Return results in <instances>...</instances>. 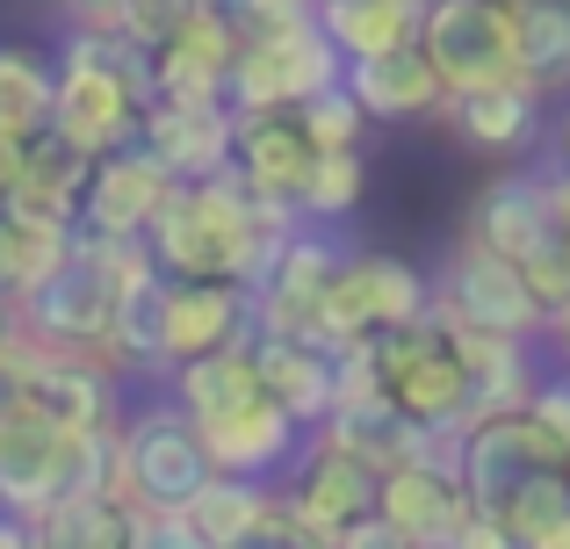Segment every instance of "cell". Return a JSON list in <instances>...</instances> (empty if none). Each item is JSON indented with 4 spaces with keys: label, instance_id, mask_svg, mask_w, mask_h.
<instances>
[{
    "label": "cell",
    "instance_id": "obj_31",
    "mask_svg": "<svg viewBox=\"0 0 570 549\" xmlns=\"http://www.w3.org/2000/svg\"><path fill=\"white\" fill-rule=\"evenodd\" d=\"M513 51L534 95H570V0H513Z\"/></svg>",
    "mask_w": 570,
    "mask_h": 549
},
{
    "label": "cell",
    "instance_id": "obj_26",
    "mask_svg": "<svg viewBox=\"0 0 570 549\" xmlns=\"http://www.w3.org/2000/svg\"><path fill=\"white\" fill-rule=\"evenodd\" d=\"M253 369H261V391L304 434H318L333 420V354L325 347H311V340H253Z\"/></svg>",
    "mask_w": 570,
    "mask_h": 549
},
{
    "label": "cell",
    "instance_id": "obj_12",
    "mask_svg": "<svg viewBox=\"0 0 570 549\" xmlns=\"http://www.w3.org/2000/svg\"><path fill=\"white\" fill-rule=\"evenodd\" d=\"M109 318H116V282L101 275L80 246H72V261L43 282V290H29L22 304H14L22 340H37V347H66V354H101ZM101 362H109V354H101Z\"/></svg>",
    "mask_w": 570,
    "mask_h": 549
},
{
    "label": "cell",
    "instance_id": "obj_39",
    "mask_svg": "<svg viewBox=\"0 0 570 549\" xmlns=\"http://www.w3.org/2000/svg\"><path fill=\"white\" fill-rule=\"evenodd\" d=\"M238 22V37H275V29H296L318 14V0H209Z\"/></svg>",
    "mask_w": 570,
    "mask_h": 549
},
{
    "label": "cell",
    "instance_id": "obj_11",
    "mask_svg": "<svg viewBox=\"0 0 570 549\" xmlns=\"http://www.w3.org/2000/svg\"><path fill=\"white\" fill-rule=\"evenodd\" d=\"M22 405H37L66 434H116L124 398H116V369L101 354H66L22 340Z\"/></svg>",
    "mask_w": 570,
    "mask_h": 549
},
{
    "label": "cell",
    "instance_id": "obj_25",
    "mask_svg": "<svg viewBox=\"0 0 570 549\" xmlns=\"http://www.w3.org/2000/svg\"><path fill=\"white\" fill-rule=\"evenodd\" d=\"M448 130H455L470 153H520V145H534V130H542V95H534L528 80H505V87H470V95H448L441 101Z\"/></svg>",
    "mask_w": 570,
    "mask_h": 549
},
{
    "label": "cell",
    "instance_id": "obj_41",
    "mask_svg": "<svg viewBox=\"0 0 570 549\" xmlns=\"http://www.w3.org/2000/svg\"><path fill=\"white\" fill-rule=\"evenodd\" d=\"M528 412L563 441V455H570V376H542V391H534V405H528Z\"/></svg>",
    "mask_w": 570,
    "mask_h": 549
},
{
    "label": "cell",
    "instance_id": "obj_54",
    "mask_svg": "<svg viewBox=\"0 0 570 549\" xmlns=\"http://www.w3.org/2000/svg\"><path fill=\"white\" fill-rule=\"evenodd\" d=\"M318 8H333V0H318Z\"/></svg>",
    "mask_w": 570,
    "mask_h": 549
},
{
    "label": "cell",
    "instance_id": "obj_2",
    "mask_svg": "<svg viewBox=\"0 0 570 549\" xmlns=\"http://www.w3.org/2000/svg\"><path fill=\"white\" fill-rule=\"evenodd\" d=\"M462 492L476 521H499L528 542L534 528L570 513V455L534 412L476 420L462 434Z\"/></svg>",
    "mask_w": 570,
    "mask_h": 549
},
{
    "label": "cell",
    "instance_id": "obj_47",
    "mask_svg": "<svg viewBox=\"0 0 570 549\" xmlns=\"http://www.w3.org/2000/svg\"><path fill=\"white\" fill-rule=\"evenodd\" d=\"M14 167H22V138H8V130H0V196H8Z\"/></svg>",
    "mask_w": 570,
    "mask_h": 549
},
{
    "label": "cell",
    "instance_id": "obj_10",
    "mask_svg": "<svg viewBox=\"0 0 570 549\" xmlns=\"http://www.w3.org/2000/svg\"><path fill=\"white\" fill-rule=\"evenodd\" d=\"M462 239H476L484 254L513 261V268H534V261L563 254V232H557V167H505L476 188L470 203V225Z\"/></svg>",
    "mask_w": 570,
    "mask_h": 549
},
{
    "label": "cell",
    "instance_id": "obj_15",
    "mask_svg": "<svg viewBox=\"0 0 570 549\" xmlns=\"http://www.w3.org/2000/svg\"><path fill=\"white\" fill-rule=\"evenodd\" d=\"M167 196H174V174L159 167L145 145H124V153H109V159H87L80 232H95V239H145Z\"/></svg>",
    "mask_w": 570,
    "mask_h": 549
},
{
    "label": "cell",
    "instance_id": "obj_7",
    "mask_svg": "<svg viewBox=\"0 0 570 549\" xmlns=\"http://www.w3.org/2000/svg\"><path fill=\"white\" fill-rule=\"evenodd\" d=\"M376 369H383V398L412 427H448V434H470V427H476L455 333H448L433 311L419 325H404V333H383L376 340Z\"/></svg>",
    "mask_w": 570,
    "mask_h": 549
},
{
    "label": "cell",
    "instance_id": "obj_48",
    "mask_svg": "<svg viewBox=\"0 0 570 549\" xmlns=\"http://www.w3.org/2000/svg\"><path fill=\"white\" fill-rule=\"evenodd\" d=\"M549 340H557V347H563V362H570V296H563L557 311H549Z\"/></svg>",
    "mask_w": 570,
    "mask_h": 549
},
{
    "label": "cell",
    "instance_id": "obj_30",
    "mask_svg": "<svg viewBox=\"0 0 570 549\" xmlns=\"http://www.w3.org/2000/svg\"><path fill=\"white\" fill-rule=\"evenodd\" d=\"M419 14H426V0H333V8H318V29L333 37V51L354 66V58L419 43Z\"/></svg>",
    "mask_w": 570,
    "mask_h": 549
},
{
    "label": "cell",
    "instance_id": "obj_4",
    "mask_svg": "<svg viewBox=\"0 0 570 549\" xmlns=\"http://www.w3.org/2000/svg\"><path fill=\"white\" fill-rule=\"evenodd\" d=\"M217 478L209 470V449L195 434V420L174 398L116 420V449H109V478H101V499L124 513H153V507H188L203 484Z\"/></svg>",
    "mask_w": 570,
    "mask_h": 549
},
{
    "label": "cell",
    "instance_id": "obj_9",
    "mask_svg": "<svg viewBox=\"0 0 570 549\" xmlns=\"http://www.w3.org/2000/svg\"><path fill=\"white\" fill-rule=\"evenodd\" d=\"M433 318L462 325V333H499V340H534L549 333V311L542 296L528 290V275L513 261L484 254L476 239H462L448 254V268L433 275Z\"/></svg>",
    "mask_w": 570,
    "mask_h": 549
},
{
    "label": "cell",
    "instance_id": "obj_45",
    "mask_svg": "<svg viewBox=\"0 0 570 549\" xmlns=\"http://www.w3.org/2000/svg\"><path fill=\"white\" fill-rule=\"evenodd\" d=\"M58 8L72 14V29H116V14H124V0H58Z\"/></svg>",
    "mask_w": 570,
    "mask_h": 549
},
{
    "label": "cell",
    "instance_id": "obj_13",
    "mask_svg": "<svg viewBox=\"0 0 570 549\" xmlns=\"http://www.w3.org/2000/svg\"><path fill=\"white\" fill-rule=\"evenodd\" d=\"M275 492L289 507V521L311 536V549H333L362 513H376V470H362L325 434H311V449L289 463V484H275Z\"/></svg>",
    "mask_w": 570,
    "mask_h": 549
},
{
    "label": "cell",
    "instance_id": "obj_44",
    "mask_svg": "<svg viewBox=\"0 0 570 549\" xmlns=\"http://www.w3.org/2000/svg\"><path fill=\"white\" fill-rule=\"evenodd\" d=\"M448 549H528V542H520L513 528H499V521H470V528H462V536L448 542Z\"/></svg>",
    "mask_w": 570,
    "mask_h": 549
},
{
    "label": "cell",
    "instance_id": "obj_50",
    "mask_svg": "<svg viewBox=\"0 0 570 549\" xmlns=\"http://www.w3.org/2000/svg\"><path fill=\"white\" fill-rule=\"evenodd\" d=\"M0 549H29V521H14V513H0Z\"/></svg>",
    "mask_w": 570,
    "mask_h": 549
},
{
    "label": "cell",
    "instance_id": "obj_32",
    "mask_svg": "<svg viewBox=\"0 0 570 549\" xmlns=\"http://www.w3.org/2000/svg\"><path fill=\"white\" fill-rule=\"evenodd\" d=\"M72 239H80L72 225H29V217H8V232H0V296L22 304L29 290H43V282L72 261Z\"/></svg>",
    "mask_w": 570,
    "mask_h": 549
},
{
    "label": "cell",
    "instance_id": "obj_35",
    "mask_svg": "<svg viewBox=\"0 0 570 549\" xmlns=\"http://www.w3.org/2000/svg\"><path fill=\"white\" fill-rule=\"evenodd\" d=\"M29 549H130V513L109 507L101 492L58 499L51 513L29 521Z\"/></svg>",
    "mask_w": 570,
    "mask_h": 549
},
{
    "label": "cell",
    "instance_id": "obj_43",
    "mask_svg": "<svg viewBox=\"0 0 570 549\" xmlns=\"http://www.w3.org/2000/svg\"><path fill=\"white\" fill-rule=\"evenodd\" d=\"M333 549H419L412 536H404V528H390L383 513H362V521L347 528V536H340Z\"/></svg>",
    "mask_w": 570,
    "mask_h": 549
},
{
    "label": "cell",
    "instance_id": "obj_49",
    "mask_svg": "<svg viewBox=\"0 0 570 549\" xmlns=\"http://www.w3.org/2000/svg\"><path fill=\"white\" fill-rule=\"evenodd\" d=\"M557 232H563V254H570V174H557Z\"/></svg>",
    "mask_w": 570,
    "mask_h": 549
},
{
    "label": "cell",
    "instance_id": "obj_38",
    "mask_svg": "<svg viewBox=\"0 0 570 549\" xmlns=\"http://www.w3.org/2000/svg\"><path fill=\"white\" fill-rule=\"evenodd\" d=\"M188 8H195V0H124V14H116V37H130L145 58H153L159 43H167L174 29L188 22Z\"/></svg>",
    "mask_w": 570,
    "mask_h": 549
},
{
    "label": "cell",
    "instance_id": "obj_20",
    "mask_svg": "<svg viewBox=\"0 0 570 549\" xmlns=\"http://www.w3.org/2000/svg\"><path fill=\"white\" fill-rule=\"evenodd\" d=\"M209 449V470L217 478H253V484H275L282 470L296 463V441H304V427L289 420V412L275 405V398H253V405H238L232 420L217 427H195Z\"/></svg>",
    "mask_w": 570,
    "mask_h": 549
},
{
    "label": "cell",
    "instance_id": "obj_22",
    "mask_svg": "<svg viewBox=\"0 0 570 549\" xmlns=\"http://www.w3.org/2000/svg\"><path fill=\"white\" fill-rule=\"evenodd\" d=\"M340 87L354 95V109H362L368 124H412V116H441V101H448L441 72L426 66V51H419V43H397V51H376V58H354Z\"/></svg>",
    "mask_w": 570,
    "mask_h": 549
},
{
    "label": "cell",
    "instance_id": "obj_1",
    "mask_svg": "<svg viewBox=\"0 0 570 549\" xmlns=\"http://www.w3.org/2000/svg\"><path fill=\"white\" fill-rule=\"evenodd\" d=\"M145 109H153V58L116 29H66L51 87V138H66L80 159H109L138 145Z\"/></svg>",
    "mask_w": 570,
    "mask_h": 549
},
{
    "label": "cell",
    "instance_id": "obj_34",
    "mask_svg": "<svg viewBox=\"0 0 570 549\" xmlns=\"http://www.w3.org/2000/svg\"><path fill=\"white\" fill-rule=\"evenodd\" d=\"M51 87L58 66H43L29 43H0V130L8 138H43L51 130Z\"/></svg>",
    "mask_w": 570,
    "mask_h": 549
},
{
    "label": "cell",
    "instance_id": "obj_3",
    "mask_svg": "<svg viewBox=\"0 0 570 549\" xmlns=\"http://www.w3.org/2000/svg\"><path fill=\"white\" fill-rule=\"evenodd\" d=\"M109 449H116V434H66V427H51L37 405L0 412V513L37 521L58 499L101 492Z\"/></svg>",
    "mask_w": 570,
    "mask_h": 549
},
{
    "label": "cell",
    "instance_id": "obj_36",
    "mask_svg": "<svg viewBox=\"0 0 570 549\" xmlns=\"http://www.w3.org/2000/svg\"><path fill=\"white\" fill-rule=\"evenodd\" d=\"M362 188H368L362 153H318V167H311V182H304V217H318V225H333V217H354Z\"/></svg>",
    "mask_w": 570,
    "mask_h": 549
},
{
    "label": "cell",
    "instance_id": "obj_5",
    "mask_svg": "<svg viewBox=\"0 0 570 549\" xmlns=\"http://www.w3.org/2000/svg\"><path fill=\"white\" fill-rule=\"evenodd\" d=\"M433 311V282L397 254H347L318 304V325H311V347L325 354H347V347H368L383 333H404Z\"/></svg>",
    "mask_w": 570,
    "mask_h": 549
},
{
    "label": "cell",
    "instance_id": "obj_28",
    "mask_svg": "<svg viewBox=\"0 0 570 549\" xmlns=\"http://www.w3.org/2000/svg\"><path fill=\"white\" fill-rule=\"evenodd\" d=\"M101 354H109L116 376H159V369H174V354H167V275H153V282L116 296Z\"/></svg>",
    "mask_w": 570,
    "mask_h": 549
},
{
    "label": "cell",
    "instance_id": "obj_52",
    "mask_svg": "<svg viewBox=\"0 0 570 549\" xmlns=\"http://www.w3.org/2000/svg\"><path fill=\"white\" fill-rule=\"evenodd\" d=\"M14 333H22V325H14V304H8V296H0V354L14 347Z\"/></svg>",
    "mask_w": 570,
    "mask_h": 549
},
{
    "label": "cell",
    "instance_id": "obj_27",
    "mask_svg": "<svg viewBox=\"0 0 570 549\" xmlns=\"http://www.w3.org/2000/svg\"><path fill=\"white\" fill-rule=\"evenodd\" d=\"M325 441H333L340 455H354L362 470H397V463H419V449H426V427H412L390 398H362V405H340L333 420L318 427Z\"/></svg>",
    "mask_w": 570,
    "mask_h": 549
},
{
    "label": "cell",
    "instance_id": "obj_14",
    "mask_svg": "<svg viewBox=\"0 0 570 549\" xmlns=\"http://www.w3.org/2000/svg\"><path fill=\"white\" fill-rule=\"evenodd\" d=\"M340 246L318 239V232H296L289 246L275 254V268L261 275V290L253 296V340H311V325H318V304L325 290H333L340 275Z\"/></svg>",
    "mask_w": 570,
    "mask_h": 549
},
{
    "label": "cell",
    "instance_id": "obj_40",
    "mask_svg": "<svg viewBox=\"0 0 570 549\" xmlns=\"http://www.w3.org/2000/svg\"><path fill=\"white\" fill-rule=\"evenodd\" d=\"M130 549H209V542L195 536L181 507H153V513H130Z\"/></svg>",
    "mask_w": 570,
    "mask_h": 549
},
{
    "label": "cell",
    "instance_id": "obj_18",
    "mask_svg": "<svg viewBox=\"0 0 570 549\" xmlns=\"http://www.w3.org/2000/svg\"><path fill=\"white\" fill-rule=\"evenodd\" d=\"M376 513H383L390 528H404L419 549H448L462 528L476 521L462 478H455V470H441V463H397V470H383V478H376Z\"/></svg>",
    "mask_w": 570,
    "mask_h": 549
},
{
    "label": "cell",
    "instance_id": "obj_24",
    "mask_svg": "<svg viewBox=\"0 0 570 549\" xmlns=\"http://www.w3.org/2000/svg\"><path fill=\"white\" fill-rule=\"evenodd\" d=\"M455 333V354H462V376H470V412L476 420H505V412H528L534 391H542V369H534L528 340H499V333Z\"/></svg>",
    "mask_w": 570,
    "mask_h": 549
},
{
    "label": "cell",
    "instance_id": "obj_29",
    "mask_svg": "<svg viewBox=\"0 0 570 549\" xmlns=\"http://www.w3.org/2000/svg\"><path fill=\"white\" fill-rule=\"evenodd\" d=\"M253 398H267L261 369H253V340H246V347H217V354H203V362L174 369V405H181L195 427L232 420V412L253 405Z\"/></svg>",
    "mask_w": 570,
    "mask_h": 549
},
{
    "label": "cell",
    "instance_id": "obj_53",
    "mask_svg": "<svg viewBox=\"0 0 570 549\" xmlns=\"http://www.w3.org/2000/svg\"><path fill=\"white\" fill-rule=\"evenodd\" d=\"M0 232H8V210H0Z\"/></svg>",
    "mask_w": 570,
    "mask_h": 549
},
{
    "label": "cell",
    "instance_id": "obj_6",
    "mask_svg": "<svg viewBox=\"0 0 570 549\" xmlns=\"http://www.w3.org/2000/svg\"><path fill=\"white\" fill-rule=\"evenodd\" d=\"M347 80V58L333 51V37L318 29V14L275 37H246L224 80V109L232 116H296L304 101H318L325 87Z\"/></svg>",
    "mask_w": 570,
    "mask_h": 549
},
{
    "label": "cell",
    "instance_id": "obj_51",
    "mask_svg": "<svg viewBox=\"0 0 570 549\" xmlns=\"http://www.w3.org/2000/svg\"><path fill=\"white\" fill-rule=\"evenodd\" d=\"M557 174H570V109L557 116Z\"/></svg>",
    "mask_w": 570,
    "mask_h": 549
},
{
    "label": "cell",
    "instance_id": "obj_21",
    "mask_svg": "<svg viewBox=\"0 0 570 549\" xmlns=\"http://www.w3.org/2000/svg\"><path fill=\"white\" fill-rule=\"evenodd\" d=\"M253 340V296L238 282H167V354L174 369L203 362L217 347Z\"/></svg>",
    "mask_w": 570,
    "mask_h": 549
},
{
    "label": "cell",
    "instance_id": "obj_16",
    "mask_svg": "<svg viewBox=\"0 0 570 549\" xmlns=\"http://www.w3.org/2000/svg\"><path fill=\"white\" fill-rule=\"evenodd\" d=\"M238 43L246 37H238L232 14L209 8V0H195L188 22L153 51V101H224Z\"/></svg>",
    "mask_w": 570,
    "mask_h": 549
},
{
    "label": "cell",
    "instance_id": "obj_42",
    "mask_svg": "<svg viewBox=\"0 0 570 549\" xmlns=\"http://www.w3.org/2000/svg\"><path fill=\"white\" fill-rule=\"evenodd\" d=\"M238 549H311V536H304V528L289 521V507H282V492H275V507H267V521L253 528V536L238 542Z\"/></svg>",
    "mask_w": 570,
    "mask_h": 549
},
{
    "label": "cell",
    "instance_id": "obj_23",
    "mask_svg": "<svg viewBox=\"0 0 570 549\" xmlns=\"http://www.w3.org/2000/svg\"><path fill=\"white\" fill-rule=\"evenodd\" d=\"M80 188H87V159L72 153L66 138H29L22 145V167H14L0 210L8 217H29V225H72L80 232Z\"/></svg>",
    "mask_w": 570,
    "mask_h": 549
},
{
    "label": "cell",
    "instance_id": "obj_17",
    "mask_svg": "<svg viewBox=\"0 0 570 549\" xmlns=\"http://www.w3.org/2000/svg\"><path fill=\"white\" fill-rule=\"evenodd\" d=\"M138 145L174 182H217V174H232L238 116L224 101H153L138 124Z\"/></svg>",
    "mask_w": 570,
    "mask_h": 549
},
{
    "label": "cell",
    "instance_id": "obj_33",
    "mask_svg": "<svg viewBox=\"0 0 570 549\" xmlns=\"http://www.w3.org/2000/svg\"><path fill=\"white\" fill-rule=\"evenodd\" d=\"M267 507H275V484H253V478H209L181 513L195 521V536H203L209 549H238V542L253 536V528L267 521Z\"/></svg>",
    "mask_w": 570,
    "mask_h": 549
},
{
    "label": "cell",
    "instance_id": "obj_37",
    "mask_svg": "<svg viewBox=\"0 0 570 549\" xmlns=\"http://www.w3.org/2000/svg\"><path fill=\"white\" fill-rule=\"evenodd\" d=\"M296 130L311 138V153H362L368 116L354 109V95H347V87H325L318 101H304V109H296Z\"/></svg>",
    "mask_w": 570,
    "mask_h": 549
},
{
    "label": "cell",
    "instance_id": "obj_46",
    "mask_svg": "<svg viewBox=\"0 0 570 549\" xmlns=\"http://www.w3.org/2000/svg\"><path fill=\"white\" fill-rule=\"evenodd\" d=\"M528 549H570V513H557L549 528H534V536H528Z\"/></svg>",
    "mask_w": 570,
    "mask_h": 549
},
{
    "label": "cell",
    "instance_id": "obj_19",
    "mask_svg": "<svg viewBox=\"0 0 570 549\" xmlns=\"http://www.w3.org/2000/svg\"><path fill=\"white\" fill-rule=\"evenodd\" d=\"M318 167L311 138L296 130V116H238V145H232V182L253 203H289L304 210V182Z\"/></svg>",
    "mask_w": 570,
    "mask_h": 549
},
{
    "label": "cell",
    "instance_id": "obj_8",
    "mask_svg": "<svg viewBox=\"0 0 570 549\" xmlns=\"http://www.w3.org/2000/svg\"><path fill=\"white\" fill-rule=\"evenodd\" d=\"M419 51L441 72L448 95L520 80L513 0H426V14H419Z\"/></svg>",
    "mask_w": 570,
    "mask_h": 549
}]
</instances>
